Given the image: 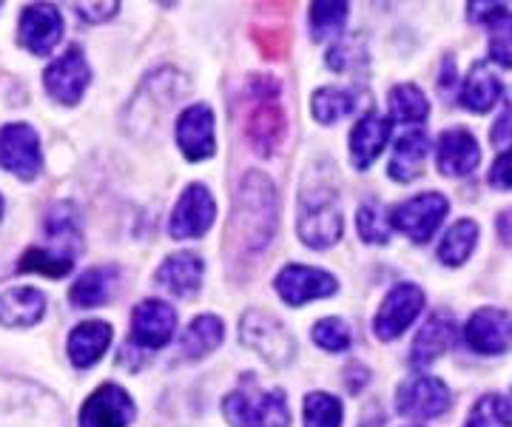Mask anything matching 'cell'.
<instances>
[{"label":"cell","instance_id":"1","mask_svg":"<svg viewBox=\"0 0 512 427\" xmlns=\"http://www.w3.org/2000/svg\"><path fill=\"white\" fill-rule=\"evenodd\" d=\"M279 223V200L271 177L248 171L234 194V211L225 237V254L231 265H254L274 242Z\"/></svg>","mask_w":512,"mask_h":427},{"label":"cell","instance_id":"2","mask_svg":"<svg viewBox=\"0 0 512 427\" xmlns=\"http://www.w3.org/2000/svg\"><path fill=\"white\" fill-rule=\"evenodd\" d=\"M342 211H339V197L330 183L308 177L302 194H299V223L296 234L308 248L325 251L330 245L342 240Z\"/></svg>","mask_w":512,"mask_h":427},{"label":"cell","instance_id":"3","mask_svg":"<svg viewBox=\"0 0 512 427\" xmlns=\"http://www.w3.org/2000/svg\"><path fill=\"white\" fill-rule=\"evenodd\" d=\"M285 109L279 103V86L274 77H256L251 83V109L245 117V137L251 149L262 157L274 154L285 137Z\"/></svg>","mask_w":512,"mask_h":427},{"label":"cell","instance_id":"4","mask_svg":"<svg viewBox=\"0 0 512 427\" xmlns=\"http://www.w3.org/2000/svg\"><path fill=\"white\" fill-rule=\"evenodd\" d=\"M222 413L231 427H291V408L279 388L256 396L251 390H234L222 399Z\"/></svg>","mask_w":512,"mask_h":427},{"label":"cell","instance_id":"5","mask_svg":"<svg viewBox=\"0 0 512 427\" xmlns=\"http://www.w3.org/2000/svg\"><path fill=\"white\" fill-rule=\"evenodd\" d=\"M239 342L274 368H285L296 356V339L291 331L265 311H248L239 319Z\"/></svg>","mask_w":512,"mask_h":427},{"label":"cell","instance_id":"6","mask_svg":"<svg viewBox=\"0 0 512 427\" xmlns=\"http://www.w3.org/2000/svg\"><path fill=\"white\" fill-rule=\"evenodd\" d=\"M450 211V200L439 191H424L399 203L390 211V225L402 231L407 240L427 242L439 231L441 220Z\"/></svg>","mask_w":512,"mask_h":427},{"label":"cell","instance_id":"7","mask_svg":"<svg viewBox=\"0 0 512 427\" xmlns=\"http://www.w3.org/2000/svg\"><path fill=\"white\" fill-rule=\"evenodd\" d=\"M453 405V393L439 376H410L396 388V410L407 419H436Z\"/></svg>","mask_w":512,"mask_h":427},{"label":"cell","instance_id":"8","mask_svg":"<svg viewBox=\"0 0 512 427\" xmlns=\"http://www.w3.org/2000/svg\"><path fill=\"white\" fill-rule=\"evenodd\" d=\"M214 217H217V203H214L208 186L191 183L180 194V200H177L174 211H171L168 234L174 240H197V237L208 234V228L214 225Z\"/></svg>","mask_w":512,"mask_h":427},{"label":"cell","instance_id":"9","mask_svg":"<svg viewBox=\"0 0 512 427\" xmlns=\"http://www.w3.org/2000/svg\"><path fill=\"white\" fill-rule=\"evenodd\" d=\"M424 291L416 282H399L393 285V291L384 297L379 314L373 319V331L382 342H393L416 322V316L424 308Z\"/></svg>","mask_w":512,"mask_h":427},{"label":"cell","instance_id":"10","mask_svg":"<svg viewBox=\"0 0 512 427\" xmlns=\"http://www.w3.org/2000/svg\"><path fill=\"white\" fill-rule=\"evenodd\" d=\"M40 163V134L29 123L0 126V168L18 174L20 180H35Z\"/></svg>","mask_w":512,"mask_h":427},{"label":"cell","instance_id":"11","mask_svg":"<svg viewBox=\"0 0 512 427\" xmlns=\"http://www.w3.org/2000/svg\"><path fill=\"white\" fill-rule=\"evenodd\" d=\"M276 294L282 302H288L291 308H299L313 299H325L336 294L339 282L333 274L322 271V268H308V265H285L274 282Z\"/></svg>","mask_w":512,"mask_h":427},{"label":"cell","instance_id":"12","mask_svg":"<svg viewBox=\"0 0 512 427\" xmlns=\"http://www.w3.org/2000/svg\"><path fill=\"white\" fill-rule=\"evenodd\" d=\"M177 334V311L163 299H146L131 314V342L146 351H160Z\"/></svg>","mask_w":512,"mask_h":427},{"label":"cell","instance_id":"13","mask_svg":"<svg viewBox=\"0 0 512 427\" xmlns=\"http://www.w3.org/2000/svg\"><path fill=\"white\" fill-rule=\"evenodd\" d=\"M174 140L185 154V160L200 163V160H211L217 154V137H214V112L205 103H194L188 106L180 117H177V129H174Z\"/></svg>","mask_w":512,"mask_h":427},{"label":"cell","instance_id":"14","mask_svg":"<svg viewBox=\"0 0 512 427\" xmlns=\"http://www.w3.org/2000/svg\"><path fill=\"white\" fill-rule=\"evenodd\" d=\"M89 80H92V69L86 63V55L77 46H72L66 55L57 57L55 63L46 69L43 86H46V92L52 94L57 103L74 106V103H80L83 92L89 89Z\"/></svg>","mask_w":512,"mask_h":427},{"label":"cell","instance_id":"15","mask_svg":"<svg viewBox=\"0 0 512 427\" xmlns=\"http://www.w3.org/2000/svg\"><path fill=\"white\" fill-rule=\"evenodd\" d=\"M467 345L481 356H498L512 348V316L501 308H478L464 325Z\"/></svg>","mask_w":512,"mask_h":427},{"label":"cell","instance_id":"16","mask_svg":"<svg viewBox=\"0 0 512 427\" xmlns=\"http://www.w3.org/2000/svg\"><path fill=\"white\" fill-rule=\"evenodd\" d=\"M20 43L37 57L55 52V46L63 38V15L52 3H32L23 9L18 23Z\"/></svg>","mask_w":512,"mask_h":427},{"label":"cell","instance_id":"17","mask_svg":"<svg viewBox=\"0 0 512 427\" xmlns=\"http://www.w3.org/2000/svg\"><path fill=\"white\" fill-rule=\"evenodd\" d=\"M134 413L137 408L126 390L106 382L80 408V427H128L134 422Z\"/></svg>","mask_w":512,"mask_h":427},{"label":"cell","instance_id":"18","mask_svg":"<svg viewBox=\"0 0 512 427\" xmlns=\"http://www.w3.org/2000/svg\"><path fill=\"white\" fill-rule=\"evenodd\" d=\"M436 163L444 177H467L481 163V149L473 131L447 129L441 131L439 146H436Z\"/></svg>","mask_w":512,"mask_h":427},{"label":"cell","instance_id":"19","mask_svg":"<svg viewBox=\"0 0 512 427\" xmlns=\"http://www.w3.org/2000/svg\"><path fill=\"white\" fill-rule=\"evenodd\" d=\"M390 131H393V126H390L387 117L376 112L365 114L350 131V160H353V166L359 171L373 166L384 151V146H387V140H390Z\"/></svg>","mask_w":512,"mask_h":427},{"label":"cell","instance_id":"20","mask_svg":"<svg viewBox=\"0 0 512 427\" xmlns=\"http://www.w3.org/2000/svg\"><path fill=\"white\" fill-rule=\"evenodd\" d=\"M202 274H205V262L191 251H177L171 257H165L163 265L157 268V285H163L165 291H171L174 297H191L194 291H200Z\"/></svg>","mask_w":512,"mask_h":427},{"label":"cell","instance_id":"21","mask_svg":"<svg viewBox=\"0 0 512 427\" xmlns=\"http://www.w3.org/2000/svg\"><path fill=\"white\" fill-rule=\"evenodd\" d=\"M453 342H456V322H453V316L450 314H433L427 322H424V328L416 336V342H413V351H410V362L416 365V368H427V365H433L439 356L453 348Z\"/></svg>","mask_w":512,"mask_h":427},{"label":"cell","instance_id":"22","mask_svg":"<svg viewBox=\"0 0 512 427\" xmlns=\"http://www.w3.org/2000/svg\"><path fill=\"white\" fill-rule=\"evenodd\" d=\"M111 345V325L109 322H100V319H89V322H80L69 334V345L66 353L72 359L74 368L86 371L97 365L103 359V353L109 351Z\"/></svg>","mask_w":512,"mask_h":427},{"label":"cell","instance_id":"23","mask_svg":"<svg viewBox=\"0 0 512 427\" xmlns=\"http://www.w3.org/2000/svg\"><path fill=\"white\" fill-rule=\"evenodd\" d=\"M46 314V297L37 288H9L0 294V325L32 328Z\"/></svg>","mask_w":512,"mask_h":427},{"label":"cell","instance_id":"24","mask_svg":"<svg viewBox=\"0 0 512 427\" xmlns=\"http://www.w3.org/2000/svg\"><path fill=\"white\" fill-rule=\"evenodd\" d=\"M120 285V271L114 265H100V268H89L83 277L77 279L69 291L74 308H100L117 294Z\"/></svg>","mask_w":512,"mask_h":427},{"label":"cell","instance_id":"25","mask_svg":"<svg viewBox=\"0 0 512 427\" xmlns=\"http://www.w3.org/2000/svg\"><path fill=\"white\" fill-rule=\"evenodd\" d=\"M427 151H430V140L421 129L407 131L404 137H399L396 149H393V157L387 163V174L390 180L396 183H413L424 168V160H427Z\"/></svg>","mask_w":512,"mask_h":427},{"label":"cell","instance_id":"26","mask_svg":"<svg viewBox=\"0 0 512 427\" xmlns=\"http://www.w3.org/2000/svg\"><path fill=\"white\" fill-rule=\"evenodd\" d=\"M501 92L504 89H501L498 75L490 69V63L481 60V63H476L470 69V75H467L464 86H461V106L473 114L490 112L495 103L501 100Z\"/></svg>","mask_w":512,"mask_h":427},{"label":"cell","instance_id":"27","mask_svg":"<svg viewBox=\"0 0 512 427\" xmlns=\"http://www.w3.org/2000/svg\"><path fill=\"white\" fill-rule=\"evenodd\" d=\"M222 339H225V325L220 316L200 314L191 319V325L180 336V348H183L185 359H202L211 351H217Z\"/></svg>","mask_w":512,"mask_h":427},{"label":"cell","instance_id":"28","mask_svg":"<svg viewBox=\"0 0 512 427\" xmlns=\"http://www.w3.org/2000/svg\"><path fill=\"white\" fill-rule=\"evenodd\" d=\"M476 242H478V223L476 220H458L447 234H444V240L439 245V260L444 265H464V262L470 260V254L476 251Z\"/></svg>","mask_w":512,"mask_h":427},{"label":"cell","instance_id":"29","mask_svg":"<svg viewBox=\"0 0 512 427\" xmlns=\"http://www.w3.org/2000/svg\"><path fill=\"white\" fill-rule=\"evenodd\" d=\"M387 106H390L393 120H399V123L419 126L430 117V103H427V97H424L419 86H413V83H402V86L390 89Z\"/></svg>","mask_w":512,"mask_h":427},{"label":"cell","instance_id":"30","mask_svg":"<svg viewBox=\"0 0 512 427\" xmlns=\"http://www.w3.org/2000/svg\"><path fill=\"white\" fill-rule=\"evenodd\" d=\"M356 106L353 94L345 92V89H333V86H325V89H316L311 97V114L316 123L322 126H330L342 117H348Z\"/></svg>","mask_w":512,"mask_h":427},{"label":"cell","instance_id":"31","mask_svg":"<svg viewBox=\"0 0 512 427\" xmlns=\"http://www.w3.org/2000/svg\"><path fill=\"white\" fill-rule=\"evenodd\" d=\"M74 260L72 257H66V254H57L52 248H29L18 262V271L20 274H46V277H66V274H72Z\"/></svg>","mask_w":512,"mask_h":427},{"label":"cell","instance_id":"32","mask_svg":"<svg viewBox=\"0 0 512 427\" xmlns=\"http://www.w3.org/2000/svg\"><path fill=\"white\" fill-rule=\"evenodd\" d=\"M490 29V60L512 69V12L507 6H498L493 15L487 18Z\"/></svg>","mask_w":512,"mask_h":427},{"label":"cell","instance_id":"33","mask_svg":"<svg viewBox=\"0 0 512 427\" xmlns=\"http://www.w3.org/2000/svg\"><path fill=\"white\" fill-rule=\"evenodd\" d=\"M464 427H512L510 399L498 393H484L470 410V419Z\"/></svg>","mask_w":512,"mask_h":427},{"label":"cell","instance_id":"34","mask_svg":"<svg viewBox=\"0 0 512 427\" xmlns=\"http://www.w3.org/2000/svg\"><path fill=\"white\" fill-rule=\"evenodd\" d=\"M345 20H348V3H333V0L311 3V38L328 40L339 35Z\"/></svg>","mask_w":512,"mask_h":427},{"label":"cell","instance_id":"35","mask_svg":"<svg viewBox=\"0 0 512 427\" xmlns=\"http://www.w3.org/2000/svg\"><path fill=\"white\" fill-rule=\"evenodd\" d=\"M342 402L325 390H313L305 396V427H342Z\"/></svg>","mask_w":512,"mask_h":427},{"label":"cell","instance_id":"36","mask_svg":"<svg viewBox=\"0 0 512 427\" xmlns=\"http://www.w3.org/2000/svg\"><path fill=\"white\" fill-rule=\"evenodd\" d=\"M356 228L359 237L370 245H387L390 242V220L376 203H365L356 214Z\"/></svg>","mask_w":512,"mask_h":427},{"label":"cell","instance_id":"37","mask_svg":"<svg viewBox=\"0 0 512 427\" xmlns=\"http://www.w3.org/2000/svg\"><path fill=\"white\" fill-rule=\"evenodd\" d=\"M313 342L322 348V351L330 353H342L350 348V328L336 319V316H328V319H319L313 325Z\"/></svg>","mask_w":512,"mask_h":427},{"label":"cell","instance_id":"38","mask_svg":"<svg viewBox=\"0 0 512 427\" xmlns=\"http://www.w3.org/2000/svg\"><path fill=\"white\" fill-rule=\"evenodd\" d=\"M490 186L498 191H510L512 188V149L498 154V160L490 168Z\"/></svg>","mask_w":512,"mask_h":427},{"label":"cell","instance_id":"39","mask_svg":"<svg viewBox=\"0 0 512 427\" xmlns=\"http://www.w3.org/2000/svg\"><path fill=\"white\" fill-rule=\"evenodd\" d=\"M490 140H493V146H510L512 143V92L507 97L501 114H498V120H495L493 131H490Z\"/></svg>","mask_w":512,"mask_h":427},{"label":"cell","instance_id":"40","mask_svg":"<svg viewBox=\"0 0 512 427\" xmlns=\"http://www.w3.org/2000/svg\"><path fill=\"white\" fill-rule=\"evenodd\" d=\"M74 9L80 12V18L89 20V23H103V20L114 18L120 3H74Z\"/></svg>","mask_w":512,"mask_h":427},{"label":"cell","instance_id":"41","mask_svg":"<svg viewBox=\"0 0 512 427\" xmlns=\"http://www.w3.org/2000/svg\"><path fill=\"white\" fill-rule=\"evenodd\" d=\"M348 390L350 393H359V390L365 388L367 382H370V373H367L365 365H359V362H353L348 368Z\"/></svg>","mask_w":512,"mask_h":427},{"label":"cell","instance_id":"42","mask_svg":"<svg viewBox=\"0 0 512 427\" xmlns=\"http://www.w3.org/2000/svg\"><path fill=\"white\" fill-rule=\"evenodd\" d=\"M498 234H501V240L504 242H512V208L498 217Z\"/></svg>","mask_w":512,"mask_h":427},{"label":"cell","instance_id":"43","mask_svg":"<svg viewBox=\"0 0 512 427\" xmlns=\"http://www.w3.org/2000/svg\"><path fill=\"white\" fill-rule=\"evenodd\" d=\"M456 83V63H453V57L450 60H444V72H441V89H447V86H453Z\"/></svg>","mask_w":512,"mask_h":427},{"label":"cell","instance_id":"44","mask_svg":"<svg viewBox=\"0 0 512 427\" xmlns=\"http://www.w3.org/2000/svg\"><path fill=\"white\" fill-rule=\"evenodd\" d=\"M3 208H6V205H3V197H0V217H3Z\"/></svg>","mask_w":512,"mask_h":427}]
</instances>
